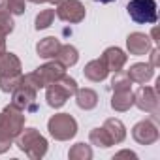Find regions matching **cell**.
Instances as JSON below:
<instances>
[{"label":"cell","instance_id":"cell-1","mask_svg":"<svg viewBox=\"0 0 160 160\" xmlns=\"http://www.w3.org/2000/svg\"><path fill=\"white\" fill-rule=\"evenodd\" d=\"M25 128V113L12 104L0 111V154L6 152Z\"/></svg>","mask_w":160,"mask_h":160},{"label":"cell","instance_id":"cell-2","mask_svg":"<svg viewBox=\"0 0 160 160\" xmlns=\"http://www.w3.org/2000/svg\"><path fill=\"white\" fill-rule=\"evenodd\" d=\"M64 73H66V68H64L60 62L51 60V62H45L43 66L36 68L34 72L23 75V81H25L27 85L34 87L36 91H40V89H45L47 85L58 81V79H60Z\"/></svg>","mask_w":160,"mask_h":160},{"label":"cell","instance_id":"cell-3","mask_svg":"<svg viewBox=\"0 0 160 160\" xmlns=\"http://www.w3.org/2000/svg\"><path fill=\"white\" fill-rule=\"evenodd\" d=\"M15 143H17L19 151H23L32 160L43 158L47 152V139L36 128H23L21 134L15 138Z\"/></svg>","mask_w":160,"mask_h":160},{"label":"cell","instance_id":"cell-4","mask_svg":"<svg viewBox=\"0 0 160 160\" xmlns=\"http://www.w3.org/2000/svg\"><path fill=\"white\" fill-rule=\"evenodd\" d=\"M45 89H47V91H45L47 106L58 109V108H62V106L66 104V100H68L70 96L75 94V91H77L79 87H77V81H75L73 77H70V75L64 73V75L58 79V81L47 85Z\"/></svg>","mask_w":160,"mask_h":160},{"label":"cell","instance_id":"cell-5","mask_svg":"<svg viewBox=\"0 0 160 160\" xmlns=\"http://www.w3.org/2000/svg\"><path fill=\"white\" fill-rule=\"evenodd\" d=\"M49 134L58 141H68L77 134V121L70 113H57L47 121Z\"/></svg>","mask_w":160,"mask_h":160},{"label":"cell","instance_id":"cell-6","mask_svg":"<svg viewBox=\"0 0 160 160\" xmlns=\"http://www.w3.org/2000/svg\"><path fill=\"white\" fill-rule=\"evenodd\" d=\"M126 10L130 19L138 25H154L158 19L154 0H130Z\"/></svg>","mask_w":160,"mask_h":160},{"label":"cell","instance_id":"cell-7","mask_svg":"<svg viewBox=\"0 0 160 160\" xmlns=\"http://www.w3.org/2000/svg\"><path fill=\"white\" fill-rule=\"evenodd\" d=\"M134 106H138L141 111L151 113L152 117H158L160 111V98H158V91L154 87H147L145 83L134 92Z\"/></svg>","mask_w":160,"mask_h":160},{"label":"cell","instance_id":"cell-8","mask_svg":"<svg viewBox=\"0 0 160 160\" xmlns=\"http://www.w3.org/2000/svg\"><path fill=\"white\" fill-rule=\"evenodd\" d=\"M36 94L38 91L30 85H27L25 81H21V85L12 91V106L21 109V111H36Z\"/></svg>","mask_w":160,"mask_h":160},{"label":"cell","instance_id":"cell-9","mask_svg":"<svg viewBox=\"0 0 160 160\" xmlns=\"http://www.w3.org/2000/svg\"><path fill=\"white\" fill-rule=\"evenodd\" d=\"M55 15L64 21V23H81L87 15V10L85 6L79 2V0H64V2H60L55 10Z\"/></svg>","mask_w":160,"mask_h":160},{"label":"cell","instance_id":"cell-10","mask_svg":"<svg viewBox=\"0 0 160 160\" xmlns=\"http://www.w3.org/2000/svg\"><path fill=\"white\" fill-rule=\"evenodd\" d=\"M132 138L136 139V143L139 145H152L158 139V126L154 124V121L145 119L139 121L134 128H132Z\"/></svg>","mask_w":160,"mask_h":160},{"label":"cell","instance_id":"cell-11","mask_svg":"<svg viewBox=\"0 0 160 160\" xmlns=\"http://www.w3.org/2000/svg\"><path fill=\"white\" fill-rule=\"evenodd\" d=\"M126 47H128L130 55L141 57V55H147L152 49V40L143 32H132L126 38Z\"/></svg>","mask_w":160,"mask_h":160},{"label":"cell","instance_id":"cell-12","mask_svg":"<svg viewBox=\"0 0 160 160\" xmlns=\"http://www.w3.org/2000/svg\"><path fill=\"white\" fill-rule=\"evenodd\" d=\"M100 58L106 62L108 70H109V72H113V73H115V72H121V70L124 68L126 60H128L126 53H124L121 47H108Z\"/></svg>","mask_w":160,"mask_h":160},{"label":"cell","instance_id":"cell-13","mask_svg":"<svg viewBox=\"0 0 160 160\" xmlns=\"http://www.w3.org/2000/svg\"><path fill=\"white\" fill-rule=\"evenodd\" d=\"M21 60L13 53H2L0 55V77H12V75H21Z\"/></svg>","mask_w":160,"mask_h":160},{"label":"cell","instance_id":"cell-14","mask_svg":"<svg viewBox=\"0 0 160 160\" xmlns=\"http://www.w3.org/2000/svg\"><path fill=\"white\" fill-rule=\"evenodd\" d=\"M126 73H128V77L132 79V83L143 85V83L151 81V79L154 77V68H152L149 62H138V64H132Z\"/></svg>","mask_w":160,"mask_h":160},{"label":"cell","instance_id":"cell-15","mask_svg":"<svg viewBox=\"0 0 160 160\" xmlns=\"http://www.w3.org/2000/svg\"><path fill=\"white\" fill-rule=\"evenodd\" d=\"M108 73H109V70H108V66H106V62L102 58H94V60H91L83 68V75L89 79V81H92V83L104 81V79L108 77Z\"/></svg>","mask_w":160,"mask_h":160},{"label":"cell","instance_id":"cell-16","mask_svg":"<svg viewBox=\"0 0 160 160\" xmlns=\"http://www.w3.org/2000/svg\"><path fill=\"white\" fill-rule=\"evenodd\" d=\"M60 45H62V43L58 42V38L47 36V38L40 40V42L36 43V53H38L42 58H55V55L58 53Z\"/></svg>","mask_w":160,"mask_h":160},{"label":"cell","instance_id":"cell-17","mask_svg":"<svg viewBox=\"0 0 160 160\" xmlns=\"http://www.w3.org/2000/svg\"><path fill=\"white\" fill-rule=\"evenodd\" d=\"M134 106V92L132 89H124V91H113L111 96V108L115 111H128Z\"/></svg>","mask_w":160,"mask_h":160},{"label":"cell","instance_id":"cell-18","mask_svg":"<svg viewBox=\"0 0 160 160\" xmlns=\"http://www.w3.org/2000/svg\"><path fill=\"white\" fill-rule=\"evenodd\" d=\"M104 130H106V132H108V136L111 138L113 145L122 143V141H124V138H126V128H124V124H122L119 119H115V117L106 119V122H104Z\"/></svg>","mask_w":160,"mask_h":160},{"label":"cell","instance_id":"cell-19","mask_svg":"<svg viewBox=\"0 0 160 160\" xmlns=\"http://www.w3.org/2000/svg\"><path fill=\"white\" fill-rule=\"evenodd\" d=\"M75 102H77V108L79 109H94L96 104H98V94L92 91V89H77L75 91Z\"/></svg>","mask_w":160,"mask_h":160},{"label":"cell","instance_id":"cell-20","mask_svg":"<svg viewBox=\"0 0 160 160\" xmlns=\"http://www.w3.org/2000/svg\"><path fill=\"white\" fill-rule=\"evenodd\" d=\"M55 60H57V62H60L64 68H70V66H73V64L79 60V51H77L73 45H70V43L60 45L58 53L55 55Z\"/></svg>","mask_w":160,"mask_h":160},{"label":"cell","instance_id":"cell-21","mask_svg":"<svg viewBox=\"0 0 160 160\" xmlns=\"http://www.w3.org/2000/svg\"><path fill=\"white\" fill-rule=\"evenodd\" d=\"M13 28H15V23H13L12 13L8 10V0H0V30L8 36L13 32Z\"/></svg>","mask_w":160,"mask_h":160},{"label":"cell","instance_id":"cell-22","mask_svg":"<svg viewBox=\"0 0 160 160\" xmlns=\"http://www.w3.org/2000/svg\"><path fill=\"white\" fill-rule=\"evenodd\" d=\"M89 141H91L92 145H96V147H102V149H108V147L113 145V141H111V138L108 136V132L104 130V126L91 130V134H89Z\"/></svg>","mask_w":160,"mask_h":160},{"label":"cell","instance_id":"cell-23","mask_svg":"<svg viewBox=\"0 0 160 160\" xmlns=\"http://www.w3.org/2000/svg\"><path fill=\"white\" fill-rule=\"evenodd\" d=\"M70 160H91L92 158V149L87 143H75L70 152H68Z\"/></svg>","mask_w":160,"mask_h":160},{"label":"cell","instance_id":"cell-24","mask_svg":"<svg viewBox=\"0 0 160 160\" xmlns=\"http://www.w3.org/2000/svg\"><path fill=\"white\" fill-rule=\"evenodd\" d=\"M111 89H113V91L132 89V79H130L128 73H124L122 70H121V72H115V75H113V79H111Z\"/></svg>","mask_w":160,"mask_h":160},{"label":"cell","instance_id":"cell-25","mask_svg":"<svg viewBox=\"0 0 160 160\" xmlns=\"http://www.w3.org/2000/svg\"><path fill=\"white\" fill-rule=\"evenodd\" d=\"M53 19H55V10H43V12H40V13L36 15V19H34V28H36V30H43V28L51 27Z\"/></svg>","mask_w":160,"mask_h":160},{"label":"cell","instance_id":"cell-26","mask_svg":"<svg viewBox=\"0 0 160 160\" xmlns=\"http://www.w3.org/2000/svg\"><path fill=\"white\" fill-rule=\"evenodd\" d=\"M21 81H23V73L21 75H12V77H0V91L12 92L21 85Z\"/></svg>","mask_w":160,"mask_h":160},{"label":"cell","instance_id":"cell-27","mask_svg":"<svg viewBox=\"0 0 160 160\" xmlns=\"http://www.w3.org/2000/svg\"><path fill=\"white\" fill-rule=\"evenodd\" d=\"M8 10L12 15H23L25 13V0H8Z\"/></svg>","mask_w":160,"mask_h":160},{"label":"cell","instance_id":"cell-28","mask_svg":"<svg viewBox=\"0 0 160 160\" xmlns=\"http://www.w3.org/2000/svg\"><path fill=\"white\" fill-rule=\"evenodd\" d=\"M152 68H158V64H160V49L158 47H154V49H151V62H149Z\"/></svg>","mask_w":160,"mask_h":160},{"label":"cell","instance_id":"cell-29","mask_svg":"<svg viewBox=\"0 0 160 160\" xmlns=\"http://www.w3.org/2000/svg\"><path fill=\"white\" fill-rule=\"evenodd\" d=\"M122 156H126V158H138V154L132 152V151H121V152H117L113 158H122Z\"/></svg>","mask_w":160,"mask_h":160},{"label":"cell","instance_id":"cell-30","mask_svg":"<svg viewBox=\"0 0 160 160\" xmlns=\"http://www.w3.org/2000/svg\"><path fill=\"white\" fill-rule=\"evenodd\" d=\"M6 51V34L0 30V55Z\"/></svg>","mask_w":160,"mask_h":160},{"label":"cell","instance_id":"cell-31","mask_svg":"<svg viewBox=\"0 0 160 160\" xmlns=\"http://www.w3.org/2000/svg\"><path fill=\"white\" fill-rule=\"evenodd\" d=\"M28 2H34V4H43V2H49V0H28Z\"/></svg>","mask_w":160,"mask_h":160},{"label":"cell","instance_id":"cell-32","mask_svg":"<svg viewBox=\"0 0 160 160\" xmlns=\"http://www.w3.org/2000/svg\"><path fill=\"white\" fill-rule=\"evenodd\" d=\"M49 2H51V4H55V6H58L60 2H64V0H49Z\"/></svg>","mask_w":160,"mask_h":160},{"label":"cell","instance_id":"cell-33","mask_svg":"<svg viewBox=\"0 0 160 160\" xmlns=\"http://www.w3.org/2000/svg\"><path fill=\"white\" fill-rule=\"evenodd\" d=\"M94 2H102V4H109V2H113V0H94Z\"/></svg>","mask_w":160,"mask_h":160}]
</instances>
